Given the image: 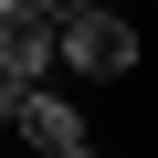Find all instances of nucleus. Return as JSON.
<instances>
[{
    "label": "nucleus",
    "instance_id": "nucleus-1",
    "mask_svg": "<svg viewBox=\"0 0 158 158\" xmlns=\"http://www.w3.org/2000/svg\"><path fill=\"white\" fill-rule=\"evenodd\" d=\"M137 63H148V32L116 11V0H95V11L63 21V74H74V85H127Z\"/></svg>",
    "mask_w": 158,
    "mask_h": 158
},
{
    "label": "nucleus",
    "instance_id": "nucleus-2",
    "mask_svg": "<svg viewBox=\"0 0 158 158\" xmlns=\"http://www.w3.org/2000/svg\"><path fill=\"white\" fill-rule=\"evenodd\" d=\"M11 137H21L32 158H63V148H85L95 127H85V106H74L63 85H32V95L11 106Z\"/></svg>",
    "mask_w": 158,
    "mask_h": 158
},
{
    "label": "nucleus",
    "instance_id": "nucleus-3",
    "mask_svg": "<svg viewBox=\"0 0 158 158\" xmlns=\"http://www.w3.org/2000/svg\"><path fill=\"white\" fill-rule=\"evenodd\" d=\"M53 11H63V21H74V11H95V0H53Z\"/></svg>",
    "mask_w": 158,
    "mask_h": 158
},
{
    "label": "nucleus",
    "instance_id": "nucleus-4",
    "mask_svg": "<svg viewBox=\"0 0 158 158\" xmlns=\"http://www.w3.org/2000/svg\"><path fill=\"white\" fill-rule=\"evenodd\" d=\"M63 158H106V148H95V137H85V148H63Z\"/></svg>",
    "mask_w": 158,
    "mask_h": 158
}]
</instances>
